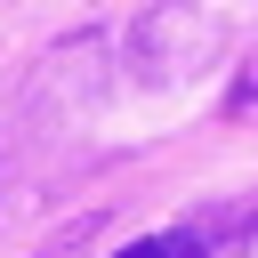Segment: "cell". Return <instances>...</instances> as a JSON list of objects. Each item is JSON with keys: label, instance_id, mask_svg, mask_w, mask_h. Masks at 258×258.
Returning <instances> with one entry per match:
<instances>
[{"label": "cell", "instance_id": "1", "mask_svg": "<svg viewBox=\"0 0 258 258\" xmlns=\"http://www.w3.org/2000/svg\"><path fill=\"white\" fill-rule=\"evenodd\" d=\"M97 226H105V218H73V226H64L56 242H40V258H73L81 242H97Z\"/></svg>", "mask_w": 258, "mask_h": 258}, {"label": "cell", "instance_id": "2", "mask_svg": "<svg viewBox=\"0 0 258 258\" xmlns=\"http://www.w3.org/2000/svg\"><path fill=\"white\" fill-rule=\"evenodd\" d=\"M161 258H210V242H202V234H169V242H161Z\"/></svg>", "mask_w": 258, "mask_h": 258}, {"label": "cell", "instance_id": "3", "mask_svg": "<svg viewBox=\"0 0 258 258\" xmlns=\"http://www.w3.org/2000/svg\"><path fill=\"white\" fill-rule=\"evenodd\" d=\"M121 258H161V242H129V250H121Z\"/></svg>", "mask_w": 258, "mask_h": 258}]
</instances>
